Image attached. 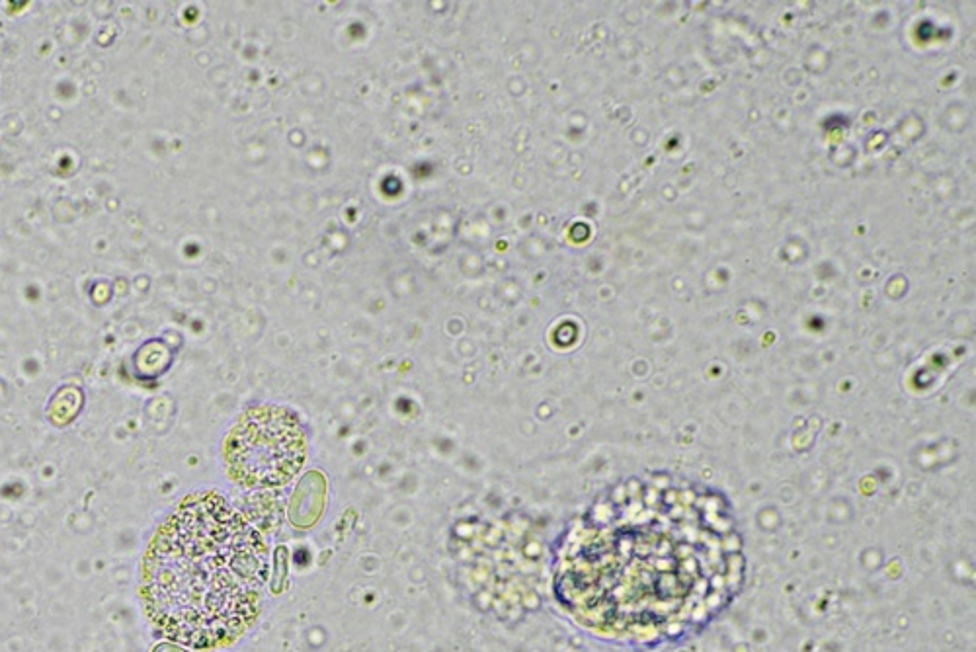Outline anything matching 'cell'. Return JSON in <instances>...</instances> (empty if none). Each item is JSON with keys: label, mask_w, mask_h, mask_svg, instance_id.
<instances>
[{"label": "cell", "mask_w": 976, "mask_h": 652, "mask_svg": "<svg viewBox=\"0 0 976 652\" xmlns=\"http://www.w3.org/2000/svg\"><path fill=\"white\" fill-rule=\"evenodd\" d=\"M746 578L744 535L729 496L651 473L619 481L592 504L570 535L555 590L582 625L651 651L711 625Z\"/></svg>", "instance_id": "obj_1"}, {"label": "cell", "mask_w": 976, "mask_h": 652, "mask_svg": "<svg viewBox=\"0 0 976 652\" xmlns=\"http://www.w3.org/2000/svg\"><path fill=\"white\" fill-rule=\"evenodd\" d=\"M268 551L223 498L196 496L157 533L145 563L151 617L172 639L209 649L254 621L268 576Z\"/></svg>", "instance_id": "obj_2"}, {"label": "cell", "mask_w": 976, "mask_h": 652, "mask_svg": "<svg viewBox=\"0 0 976 652\" xmlns=\"http://www.w3.org/2000/svg\"><path fill=\"white\" fill-rule=\"evenodd\" d=\"M303 459V428L284 408H250L227 440L229 471L246 487L287 483L299 471Z\"/></svg>", "instance_id": "obj_3"}]
</instances>
